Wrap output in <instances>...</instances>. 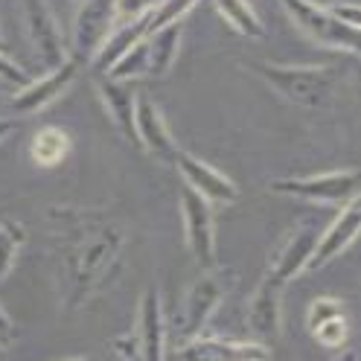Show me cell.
I'll list each match as a JSON object with an SVG mask.
<instances>
[{
    "instance_id": "1",
    "label": "cell",
    "mask_w": 361,
    "mask_h": 361,
    "mask_svg": "<svg viewBox=\"0 0 361 361\" xmlns=\"http://www.w3.org/2000/svg\"><path fill=\"white\" fill-rule=\"evenodd\" d=\"M47 216L56 247L61 309L73 314L114 283L126 257L128 233L114 216L97 207L59 204L50 207Z\"/></svg>"
},
{
    "instance_id": "2",
    "label": "cell",
    "mask_w": 361,
    "mask_h": 361,
    "mask_svg": "<svg viewBox=\"0 0 361 361\" xmlns=\"http://www.w3.org/2000/svg\"><path fill=\"white\" fill-rule=\"evenodd\" d=\"M247 71L268 82L283 99L306 111L326 108L344 79L338 64H251Z\"/></svg>"
},
{
    "instance_id": "3",
    "label": "cell",
    "mask_w": 361,
    "mask_h": 361,
    "mask_svg": "<svg viewBox=\"0 0 361 361\" xmlns=\"http://www.w3.org/2000/svg\"><path fill=\"white\" fill-rule=\"evenodd\" d=\"M233 280H236L233 271L210 268L190 286L184 306H180L175 326H172V335H175L178 344H187V341H192V338H198L201 332H204V326L210 324L216 309L221 306V300H224V295H228Z\"/></svg>"
},
{
    "instance_id": "4",
    "label": "cell",
    "mask_w": 361,
    "mask_h": 361,
    "mask_svg": "<svg viewBox=\"0 0 361 361\" xmlns=\"http://www.w3.org/2000/svg\"><path fill=\"white\" fill-rule=\"evenodd\" d=\"M271 192L291 195L300 201H314V204L329 207H347L358 198V169H335L321 175H298V178H277L268 184Z\"/></svg>"
},
{
    "instance_id": "5",
    "label": "cell",
    "mask_w": 361,
    "mask_h": 361,
    "mask_svg": "<svg viewBox=\"0 0 361 361\" xmlns=\"http://www.w3.org/2000/svg\"><path fill=\"white\" fill-rule=\"evenodd\" d=\"M280 6L309 41L324 44V47L338 53H350V56L358 53V30L338 24L326 12V6L314 4V0H280Z\"/></svg>"
},
{
    "instance_id": "6",
    "label": "cell",
    "mask_w": 361,
    "mask_h": 361,
    "mask_svg": "<svg viewBox=\"0 0 361 361\" xmlns=\"http://www.w3.org/2000/svg\"><path fill=\"white\" fill-rule=\"evenodd\" d=\"M114 0H82L73 12L71 30V59L82 67L90 64L114 27Z\"/></svg>"
},
{
    "instance_id": "7",
    "label": "cell",
    "mask_w": 361,
    "mask_h": 361,
    "mask_svg": "<svg viewBox=\"0 0 361 361\" xmlns=\"http://www.w3.org/2000/svg\"><path fill=\"white\" fill-rule=\"evenodd\" d=\"M180 219H184V236L192 259L210 271L219 268V251H216V224H213V204H207L201 195H195L190 187L180 190Z\"/></svg>"
},
{
    "instance_id": "8",
    "label": "cell",
    "mask_w": 361,
    "mask_h": 361,
    "mask_svg": "<svg viewBox=\"0 0 361 361\" xmlns=\"http://www.w3.org/2000/svg\"><path fill=\"white\" fill-rule=\"evenodd\" d=\"M314 242H318V233L309 221L291 228L274 247V254L268 257V265H265V277L271 283H277L286 288V283L298 280L303 271L309 268V259L314 254Z\"/></svg>"
},
{
    "instance_id": "9",
    "label": "cell",
    "mask_w": 361,
    "mask_h": 361,
    "mask_svg": "<svg viewBox=\"0 0 361 361\" xmlns=\"http://www.w3.org/2000/svg\"><path fill=\"white\" fill-rule=\"evenodd\" d=\"M175 166H178L180 180H184V187H190L195 195H201L207 204L231 207L239 201V187L233 184V178L224 175L221 169H216L213 164L201 161V157H195V154L180 152Z\"/></svg>"
},
{
    "instance_id": "10",
    "label": "cell",
    "mask_w": 361,
    "mask_h": 361,
    "mask_svg": "<svg viewBox=\"0 0 361 361\" xmlns=\"http://www.w3.org/2000/svg\"><path fill=\"white\" fill-rule=\"evenodd\" d=\"M134 128H137V149L152 154L154 161L175 166L180 149L166 128L161 108L149 94H137V99H134Z\"/></svg>"
},
{
    "instance_id": "11",
    "label": "cell",
    "mask_w": 361,
    "mask_h": 361,
    "mask_svg": "<svg viewBox=\"0 0 361 361\" xmlns=\"http://www.w3.org/2000/svg\"><path fill=\"white\" fill-rule=\"evenodd\" d=\"M79 73V64L67 56L61 64L50 67L47 73H44L41 79H32L30 85H24L18 90V94L12 97V111L20 117H27V114H38V111H44L47 105H53L67 87L73 85Z\"/></svg>"
},
{
    "instance_id": "12",
    "label": "cell",
    "mask_w": 361,
    "mask_h": 361,
    "mask_svg": "<svg viewBox=\"0 0 361 361\" xmlns=\"http://www.w3.org/2000/svg\"><path fill=\"white\" fill-rule=\"evenodd\" d=\"M20 9H24V24L35 53L44 59L47 67L61 64L67 59V50H64V35L50 0H20Z\"/></svg>"
},
{
    "instance_id": "13",
    "label": "cell",
    "mask_w": 361,
    "mask_h": 361,
    "mask_svg": "<svg viewBox=\"0 0 361 361\" xmlns=\"http://www.w3.org/2000/svg\"><path fill=\"white\" fill-rule=\"evenodd\" d=\"M271 350L259 341H228V338L198 335L187 344H178L175 361H268Z\"/></svg>"
},
{
    "instance_id": "14",
    "label": "cell",
    "mask_w": 361,
    "mask_h": 361,
    "mask_svg": "<svg viewBox=\"0 0 361 361\" xmlns=\"http://www.w3.org/2000/svg\"><path fill=\"white\" fill-rule=\"evenodd\" d=\"M137 361H166V321L161 291L149 286L137 309Z\"/></svg>"
},
{
    "instance_id": "15",
    "label": "cell",
    "mask_w": 361,
    "mask_h": 361,
    "mask_svg": "<svg viewBox=\"0 0 361 361\" xmlns=\"http://www.w3.org/2000/svg\"><path fill=\"white\" fill-rule=\"evenodd\" d=\"M247 326L254 332V341L265 344L277 341L283 326V286L271 283L268 277L259 280L251 303H247Z\"/></svg>"
},
{
    "instance_id": "16",
    "label": "cell",
    "mask_w": 361,
    "mask_h": 361,
    "mask_svg": "<svg viewBox=\"0 0 361 361\" xmlns=\"http://www.w3.org/2000/svg\"><path fill=\"white\" fill-rule=\"evenodd\" d=\"M358 228H361V207H358V198H355L347 207L338 210V216L329 221V228L318 236V242H314V254L309 259V268L318 271L326 262H332L338 254H344L347 247L355 242Z\"/></svg>"
},
{
    "instance_id": "17",
    "label": "cell",
    "mask_w": 361,
    "mask_h": 361,
    "mask_svg": "<svg viewBox=\"0 0 361 361\" xmlns=\"http://www.w3.org/2000/svg\"><path fill=\"white\" fill-rule=\"evenodd\" d=\"M97 90H99V99L108 111L111 123L117 126V131L128 143L137 146V128H134V99H137V94L126 82H114L108 76L97 79Z\"/></svg>"
},
{
    "instance_id": "18",
    "label": "cell",
    "mask_w": 361,
    "mask_h": 361,
    "mask_svg": "<svg viewBox=\"0 0 361 361\" xmlns=\"http://www.w3.org/2000/svg\"><path fill=\"white\" fill-rule=\"evenodd\" d=\"M143 38H149V32H146V15L137 18V20H128V24H123L120 30L111 32L105 38V44L99 47V53L94 56V61H90V67H94L99 76H105L111 67H114L134 47V44H140Z\"/></svg>"
},
{
    "instance_id": "19",
    "label": "cell",
    "mask_w": 361,
    "mask_h": 361,
    "mask_svg": "<svg viewBox=\"0 0 361 361\" xmlns=\"http://www.w3.org/2000/svg\"><path fill=\"white\" fill-rule=\"evenodd\" d=\"M180 35H184V20H180V24H169L146 38V47H149L146 76L149 79H161L175 67L178 50H180Z\"/></svg>"
},
{
    "instance_id": "20",
    "label": "cell",
    "mask_w": 361,
    "mask_h": 361,
    "mask_svg": "<svg viewBox=\"0 0 361 361\" xmlns=\"http://www.w3.org/2000/svg\"><path fill=\"white\" fill-rule=\"evenodd\" d=\"M71 146H73L71 134H67L64 128H56V126H47V128L35 131V137H32V143H30L32 161H35L38 166H44V169L59 166L64 157H67V152H71Z\"/></svg>"
},
{
    "instance_id": "21",
    "label": "cell",
    "mask_w": 361,
    "mask_h": 361,
    "mask_svg": "<svg viewBox=\"0 0 361 361\" xmlns=\"http://www.w3.org/2000/svg\"><path fill=\"white\" fill-rule=\"evenodd\" d=\"M213 4H216L219 15L228 20L239 35L254 38V41H259L265 35V24H262L259 12L251 6V0H213Z\"/></svg>"
},
{
    "instance_id": "22",
    "label": "cell",
    "mask_w": 361,
    "mask_h": 361,
    "mask_svg": "<svg viewBox=\"0 0 361 361\" xmlns=\"http://www.w3.org/2000/svg\"><path fill=\"white\" fill-rule=\"evenodd\" d=\"M24 242H27L24 224L15 219H0V286L12 274L15 259L20 254V247H24Z\"/></svg>"
},
{
    "instance_id": "23",
    "label": "cell",
    "mask_w": 361,
    "mask_h": 361,
    "mask_svg": "<svg viewBox=\"0 0 361 361\" xmlns=\"http://www.w3.org/2000/svg\"><path fill=\"white\" fill-rule=\"evenodd\" d=\"M195 4L198 0H161L154 9L146 12V32L154 35L157 30H164L169 24H180L192 12Z\"/></svg>"
},
{
    "instance_id": "24",
    "label": "cell",
    "mask_w": 361,
    "mask_h": 361,
    "mask_svg": "<svg viewBox=\"0 0 361 361\" xmlns=\"http://www.w3.org/2000/svg\"><path fill=\"white\" fill-rule=\"evenodd\" d=\"M146 64H149V47H146V38H143L140 44H134L105 76L114 79V82H134V79L146 76Z\"/></svg>"
},
{
    "instance_id": "25",
    "label": "cell",
    "mask_w": 361,
    "mask_h": 361,
    "mask_svg": "<svg viewBox=\"0 0 361 361\" xmlns=\"http://www.w3.org/2000/svg\"><path fill=\"white\" fill-rule=\"evenodd\" d=\"M341 314H344V306L338 298H314V303L309 306V318H306L309 332H314L321 324H326L332 318H341Z\"/></svg>"
},
{
    "instance_id": "26",
    "label": "cell",
    "mask_w": 361,
    "mask_h": 361,
    "mask_svg": "<svg viewBox=\"0 0 361 361\" xmlns=\"http://www.w3.org/2000/svg\"><path fill=\"white\" fill-rule=\"evenodd\" d=\"M312 335L318 338L324 347H344V344H347V338H350V326H347L344 314H341V318H332V321L321 324Z\"/></svg>"
},
{
    "instance_id": "27",
    "label": "cell",
    "mask_w": 361,
    "mask_h": 361,
    "mask_svg": "<svg viewBox=\"0 0 361 361\" xmlns=\"http://www.w3.org/2000/svg\"><path fill=\"white\" fill-rule=\"evenodd\" d=\"M326 12L338 20V24L344 27H353L358 30V20H361V6L355 4V0H335V4L326 6Z\"/></svg>"
},
{
    "instance_id": "28",
    "label": "cell",
    "mask_w": 361,
    "mask_h": 361,
    "mask_svg": "<svg viewBox=\"0 0 361 361\" xmlns=\"http://www.w3.org/2000/svg\"><path fill=\"white\" fill-rule=\"evenodd\" d=\"M157 4H161V0H114V12H117V18H123L126 24H128V20L143 18Z\"/></svg>"
},
{
    "instance_id": "29",
    "label": "cell",
    "mask_w": 361,
    "mask_h": 361,
    "mask_svg": "<svg viewBox=\"0 0 361 361\" xmlns=\"http://www.w3.org/2000/svg\"><path fill=\"white\" fill-rule=\"evenodd\" d=\"M0 82H12V85H18V87H24V85L32 82V76H30L15 59H9L6 53H0Z\"/></svg>"
},
{
    "instance_id": "30",
    "label": "cell",
    "mask_w": 361,
    "mask_h": 361,
    "mask_svg": "<svg viewBox=\"0 0 361 361\" xmlns=\"http://www.w3.org/2000/svg\"><path fill=\"white\" fill-rule=\"evenodd\" d=\"M9 338H12V321H9L6 309L0 306V344H9Z\"/></svg>"
},
{
    "instance_id": "31",
    "label": "cell",
    "mask_w": 361,
    "mask_h": 361,
    "mask_svg": "<svg viewBox=\"0 0 361 361\" xmlns=\"http://www.w3.org/2000/svg\"><path fill=\"white\" fill-rule=\"evenodd\" d=\"M12 131H15V120H9V117H0V143H4Z\"/></svg>"
},
{
    "instance_id": "32",
    "label": "cell",
    "mask_w": 361,
    "mask_h": 361,
    "mask_svg": "<svg viewBox=\"0 0 361 361\" xmlns=\"http://www.w3.org/2000/svg\"><path fill=\"white\" fill-rule=\"evenodd\" d=\"M67 361H94V358H67Z\"/></svg>"
},
{
    "instance_id": "33",
    "label": "cell",
    "mask_w": 361,
    "mask_h": 361,
    "mask_svg": "<svg viewBox=\"0 0 361 361\" xmlns=\"http://www.w3.org/2000/svg\"><path fill=\"white\" fill-rule=\"evenodd\" d=\"M0 361H4V350H0Z\"/></svg>"
},
{
    "instance_id": "34",
    "label": "cell",
    "mask_w": 361,
    "mask_h": 361,
    "mask_svg": "<svg viewBox=\"0 0 361 361\" xmlns=\"http://www.w3.org/2000/svg\"><path fill=\"white\" fill-rule=\"evenodd\" d=\"M0 44H4V38H0Z\"/></svg>"
}]
</instances>
